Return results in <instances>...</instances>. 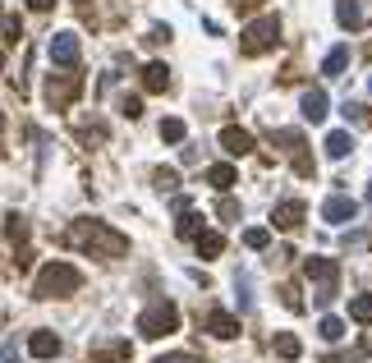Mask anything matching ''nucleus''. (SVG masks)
<instances>
[{"mask_svg":"<svg viewBox=\"0 0 372 363\" xmlns=\"http://www.w3.org/2000/svg\"><path fill=\"white\" fill-rule=\"evenodd\" d=\"M65 244L88 249L92 258H124L129 253V239L120 230H110L106 221H74V230L65 235Z\"/></svg>","mask_w":372,"mask_h":363,"instance_id":"f257e3e1","label":"nucleus"},{"mask_svg":"<svg viewBox=\"0 0 372 363\" xmlns=\"http://www.w3.org/2000/svg\"><path fill=\"white\" fill-rule=\"evenodd\" d=\"M83 286V272L74 262H46L37 272V299H69Z\"/></svg>","mask_w":372,"mask_h":363,"instance_id":"f03ea898","label":"nucleus"},{"mask_svg":"<svg viewBox=\"0 0 372 363\" xmlns=\"http://www.w3.org/2000/svg\"><path fill=\"white\" fill-rule=\"evenodd\" d=\"M138 331L147 336V341H161V336L179 331V309L170 304V299H161V304H152V309H142V318H138Z\"/></svg>","mask_w":372,"mask_h":363,"instance_id":"7ed1b4c3","label":"nucleus"},{"mask_svg":"<svg viewBox=\"0 0 372 363\" xmlns=\"http://www.w3.org/2000/svg\"><path fill=\"white\" fill-rule=\"evenodd\" d=\"M276 37H281V23H276V19H253L248 28L239 33V51L244 55H262V51L276 46Z\"/></svg>","mask_w":372,"mask_h":363,"instance_id":"20e7f679","label":"nucleus"},{"mask_svg":"<svg viewBox=\"0 0 372 363\" xmlns=\"http://www.w3.org/2000/svg\"><path fill=\"white\" fill-rule=\"evenodd\" d=\"M304 276L308 281H313V299H318V304H331V299H336V262H331V258H308L304 262Z\"/></svg>","mask_w":372,"mask_h":363,"instance_id":"39448f33","label":"nucleus"},{"mask_svg":"<svg viewBox=\"0 0 372 363\" xmlns=\"http://www.w3.org/2000/svg\"><path fill=\"white\" fill-rule=\"evenodd\" d=\"M46 51H51V65L74 69V65H78V51H83V46H78V33H55Z\"/></svg>","mask_w":372,"mask_h":363,"instance_id":"423d86ee","label":"nucleus"},{"mask_svg":"<svg viewBox=\"0 0 372 363\" xmlns=\"http://www.w3.org/2000/svg\"><path fill=\"white\" fill-rule=\"evenodd\" d=\"M354 212H359V202H354L350 193H331V198L322 202V221H331V225H345V221H354Z\"/></svg>","mask_w":372,"mask_h":363,"instance_id":"0eeeda50","label":"nucleus"},{"mask_svg":"<svg viewBox=\"0 0 372 363\" xmlns=\"http://www.w3.org/2000/svg\"><path fill=\"white\" fill-rule=\"evenodd\" d=\"M74 92H78V74H65V78L51 74V83H46V101H51L55 110L69 106V101H74Z\"/></svg>","mask_w":372,"mask_h":363,"instance_id":"6e6552de","label":"nucleus"},{"mask_svg":"<svg viewBox=\"0 0 372 363\" xmlns=\"http://www.w3.org/2000/svg\"><path fill=\"white\" fill-rule=\"evenodd\" d=\"M221 147L230 156H248L253 152V133L239 129V124H225V129H221Z\"/></svg>","mask_w":372,"mask_h":363,"instance_id":"1a4fd4ad","label":"nucleus"},{"mask_svg":"<svg viewBox=\"0 0 372 363\" xmlns=\"http://www.w3.org/2000/svg\"><path fill=\"white\" fill-rule=\"evenodd\" d=\"M308 216V207L299 198H285V202H276V212H271V225H281V230H295L299 221Z\"/></svg>","mask_w":372,"mask_h":363,"instance_id":"9d476101","label":"nucleus"},{"mask_svg":"<svg viewBox=\"0 0 372 363\" xmlns=\"http://www.w3.org/2000/svg\"><path fill=\"white\" fill-rule=\"evenodd\" d=\"M327 106H331V101H327V92H322V88H308L304 97H299V110H304V120H313V124L327 120Z\"/></svg>","mask_w":372,"mask_h":363,"instance_id":"9b49d317","label":"nucleus"},{"mask_svg":"<svg viewBox=\"0 0 372 363\" xmlns=\"http://www.w3.org/2000/svg\"><path fill=\"white\" fill-rule=\"evenodd\" d=\"M28 354H33V359H55V354H60V336H55V331H33V336H28Z\"/></svg>","mask_w":372,"mask_h":363,"instance_id":"f8f14e48","label":"nucleus"},{"mask_svg":"<svg viewBox=\"0 0 372 363\" xmlns=\"http://www.w3.org/2000/svg\"><path fill=\"white\" fill-rule=\"evenodd\" d=\"M207 331L211 336H221V341H230V336H239V318H230V313H207Z\"/></svg>","mask_w":372,"mask_h":363,"instance_id":"ddd939ff","label":"nucleus"},{"mask_svg":"<svg viewBox=\"0 0 372 363\" xmlns=\"http://www.w3.org/2000/svg\"><path fill=\"white\" fill-rule=\"evenodd\" d=\"M142 88H147V92H165V88H170V69H165L161 60H152V65L142 69Z\"/></svg>","mask_w":372,"mask_h":363,"instance_id":"4468645a","label":"nucleus"},{"mask_svg":"<svg viewBox=\"0 0 372 363\" xmlns=\"http://www.w3.org/2000/svg\"><path fill=\"white\" fill-rule=\"evenodd\" d=\"M193 244H198V258H221L225 253V235L221 230H202Z\"/></svg>","mask_w":372,"mask_h":363,"instance_id":"2eb2a0df","label":"nucleus"},{"mask_svg":"<svg viewBox=\"0 0 372 363\" xmlns=\"http://www.w3.org/2000/svg\"><path fill=\"white\" fill-rule=\"evenodd\" d=\"M235 179H239V170H235L230 161H216V165L207 170V184L221 188V193H225V188H235Z\"/></svg>","mask_w":372,"mask_h":363,"instance_id":"dca6fc26","label":"nucleus"},{"mask_svg":"<svg viewBox=\"0 0 372 363\" xmlns=\"http://www.w3.org/2000/svg\"><path fill=\"white\" fill-rule=\"evenodd\" d=\"M354 152V138L345 129H336V133H327V156L331 161H345V156Z\"/></svg>","mask_w":372,"mask_h":363,"instance_id":"f3484780","label":"nucleus"},{"mask_svg":"<svg viewBox=\"0 0 372 363\" xmlns=\"http://www.w3.org/2000/svg\"><path fill=\"white\" fill-rule=\"evenodd\" d=\"M345 69H350V46H336V51L322 60V74H327V78H340Z\"/></svg>","mask_w":372,"mask_h":363,"instance_id":"a211bd4d","label":"nucleus"},{"mask_svg":"<svg viewBox=\"0 0 372 363\" xmlns=\"http://www.w3.org/2000/svg\"><path fill=\"white\" fill-rule=\"evenodd\" d=\"M336 19H340V28H359V23H363L359 0H336Z\"/></svg>","mask_w":372,"mask_h":363,"instance_id":"6ab92c4d","label":"nucleus"},{"mask_svg":"<svg viewBox=\"0 0 372 363\" xmlns=\"http://www.w3.org/2000/svg\"><path fill=\"white\" fill-rule=\"evenodd\" d=\"M350 318L359 322V327H368L372 322V295H354L350 299Z\"/></svg>","mask_w":372,"mask_h":363,"instance_id":"aec40b11","label":"nucleus"},{"mask_svg":"<svg viewBox=\"0 0 372 363\" xmlns=\"http://www.w3.org/2000/svg\"><path fill=\"white\" fill-rule=\"evenodd\" d=\"M198 225H202V216L198 212H179V221H175V235H184V239H198Z\"/></svg>","mask_w":372,"mask_h":363,"instance_id":"412c9836","label":"nucleus"},{"mask_svg":"<svg viewBox=\"0 0 372 363\" xmlns=\"http://www.w3.org/2000/svg\"><path fill=\"white\" fill-rule=\"evenodd\" d=\"M276 354H281V359H299V354H304V345H299L290 331H281V336H276Z\"/></svg>","mask_w":372,"mask_h":363,"instance_id":"4be33fe9","label":"nucleus"},{"mask_svg":"<svg viewBox=\"0 0 372 363\" xmlns=\"http://www.w3.org/2000/svg\"><path fill=\"white\" fill-rule=\"evenodd\" d=\"M244 244H248V249H267V244H271V230H267V225H248V230H244Z\"/></svg>","mask_w":372,"mask_h":363,"instance_id":"5701e85b","label":"nucleus"},{"mask_svg":"<svg viewBox=\"0 0 372 363\" xmlns=\"http://www.w3.org/2000/svg\"><path fill=\"white\" fill-rule=\"evenodd\" d=\"M161 138H165V143H184V120H175V115L161 120Z\"/></svg>","mask_w":372,"mask_h":363,"instance_id":"b1692460","label":"nucleus"},{"mask_svg":"<svg viewBox=\"0 0 372 363\" xmlns=\"http://www.w3.org/2000/svg\"><path fill=\"white\" fill-rule=\"evenodd\" d=\"M322 341H340V336H345V322H340V318H322Z\"/></svg>","mask_w":372,"mask_h":363,"instance_id":"393cba45","label":"nucleus"},{"mask_svg":"<svg viewBox=\"0 0 372 363\" xmlns=\"http://www.w3.org/2000/svg\"><path fill=\"white\" fill-rule=\"evenodd\" d=\"M156 184H161L165 193H175V188H179V175H175V170H156Z\"/></svg>","mask_w":372,"mask_h":363,"instance_id":"a878e982","label":"nucleus"},{"mask_svg":"<svg viewBox=\"0 0 372 363\" xmlns=\"http://www.w3.org/2000/svg\"><path fill=\"white\" fill-rule=\"evenodd\" d=\"M19 37H23V28H19V19L10 14V19H5V46H14Z\"/></svg>","mask_w":372,"mask_h":363,"instance_id":"bb28decb","label":"nucleus"},{"mask_svg":"<svg viewBox=\"0 0 372 363\" xmlns=\"http://www.w3.org/2000/svg\"><path fill=\"white\" fill-rule=\"evenodd\" d=\"M120 115H129V120H138V115H142V101H138V97H124V101H120Z\"/></svg>","mask_w":372,"mask_h":363,"instance_id":"cd10ccee","label":"nucleus"},{"mask_svg":"<svg viewBox=\"0 0 372 363\" xmlns=\"http://www.w3.org/2000/svg\"><path fill=\"white\" fill-rule=\"evenodd\" d=\"M28 5H33L37 14H46V10H51V5H55V0H28Z\"/></svg>","mask_w":372,"mask_h":363,"instance_id":"c85d7f7f","label":"nucleus"},{"mask_svg":"<svg viewBox=\"0 0 372 363\" xmlns=\"http://www.w3.org/2000/svg\"><path fill=\"white\" fill-rule=\"evenodd\" d=\"M156 363H188V359H184V354H161Z\"/></svg>","mask_w":372,"mask_h":363,"instance_id":"c756f323","label":"nucleus"},{"mask_svg":"<svg viewBox=\"0 0 372 363\" xmlns=\"http://www.w3.org/2000/svg\"><path fill=\"white\" fill-rule=\"evenodd\" d=\"M5 363H14V354H5Z\"/></svg>","mask_w":372,"mask_h":363,"instance_id":"7c9ffc66","label":"nucleus"},{"mask_svg":"<svg viewBox=\"0 0 372 363\" xmlns=\"http://www.w3.org/2000/svg\"><path fill=\"white\" fill-rule=\"evenodd\" d=\"M368 202H372V188H368Z\"/></svg>","mask_w":372,"mask_h":363,"instance_id":"2f4dec72","label":"nucleus"}]
</instances>
